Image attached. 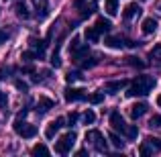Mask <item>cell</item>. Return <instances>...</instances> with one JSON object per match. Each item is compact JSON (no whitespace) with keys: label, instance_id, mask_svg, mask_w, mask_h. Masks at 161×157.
<instances>
[{"label":"cell","instance_id":"6da1fadb","mask_svg":"<svg viewBox=\"0 0 161 157\" xmlns=\"http://www.w3.org/2000/svg\"><path fill=\"white\" fill-rule=\"evenodd\" d=\"M153 86H155L153 78H149V76H137V78L129 84V88H126L125 94L129 96V98H133V96H147L151 90H153Z\"/></svg>","mask_w":161,"mask_h":157},{"label":"cell","instance_id":"7a4b0ae2","mask_svg":"<svg viewBox=\"0 0 161 157\" xmlns=\"http://www.w3.org/2000/svg\"><path fill=\"white\" fill-rule=\"evenodd\" d=\"M69 53H71V59L78 63L80 59H84L86 55H90V47H88L86 43H82L80 37H74V41H71V45H69Z\"/></svg>","mask_w":161,"mask_h":157},{"label":"cell","instance_id":"3957f363","mask_svg":"<svg viewBox=\"0 0 161 157\" xmlns=\"http://www.w3.org/2000/svg\"><path fill=\"white\" fill-rule=\"evenodd\" d=\"M86 139L94 145V149L98 151V153H106V151H108V141L104 139V135L100 133V131H88Z\"/></svg>","mask_w":161,"mask_h":157},{"label":"cell","instance_id":"277c9868","mask_svg":"<svg viewBox=\"0 0 161 157\" xmlns=\"http://www.w3.org/2000/svg\"><path fill=\"white\" fill-rule=\"evenodd\" d=\"M75 143V133H65L63 137H59V141L55 143V151H57L59 155H67L71 151V147H74Z\"/></svg>","mask_w":161,"mask_h":157},{"label":"cell","instance_id":"5b68a950","mask_svg":"<svg viewBox=\"0 0 161 157\" xmlns=\"http://www.w3.org/2000/svg\"><path fill=\"white\" fill-rule=\"evenodd\" d=\"M12 129H14V133L19 135V137L23 139H31L37 135V126L31 125V122H25V121H16L14 125H12Z\"/></svg>","mask_w":161,"mask_h":157},{"label":"cell","instance_id":"8992f818","mask_svg":"<svg viewBox=\"0 0 161 157\" xmlns=\"http://www.w3.org/2000/svg\"><path fill=\"white\" fill-rule=\"evenodd\" d=\"M49 41H51V35H47V39H31L29 41V47L33 49L37 59H43L45 57V49H47Z\"/></svg>","mask_w":161,"mask_h":157},{"label":"cell","instance_id":"52a82bcc","mask_svg":"<svg viewBox=\"0 0 161 157\" xmlns=\"http://www.w3.org/2000/svg\"><path fill=\"white\" fill-rule=\"evenodd\" d=\"M108 122H110V129L118 131V133H125V118H122V114L118 112V110H112L108 116Z\"/></svg>","mask_w":161,"mask_h":157},{"label":"cell","instance_id":"ba28073f","mask_svg":"<svg viewBox=\"0 0 161 157\" xmlns=\"http://www.w3.org/2000/svg\"><path fill=\"white\" fill-rule=\"evenodd\" d=\"M63 96H65L67 102H78V100L86 98V90H84V88H67Z\"/></svg>","mask_w":161,"mask_h":157},{"label":"cell","instance_id":"9c48e42d","mask_svg":"<svg viewBox=\"0 0 161 157\" xmlns=\"http://www.w3.org/2000/svg\"><path fill=\"white\" fill-rule=\"evenodd\" d=\"M63 125H65L63 116H59V118H55V121H51V122L47 125V129H45V137H47V139H53V137H55V133H57V131L61 129Z\"/></svg>","mask_w":161,"mask_h":157},{"label":"cell","instance_id":"30bf717a","mask_svg":"<svg viewBox=\"0 0 161 157\" xmlns=\"http://www.w3.org/2000/svg\"><path fill=\"white\" fill-rule=\"evenodd\" d=\"M141 12V6H139L137 2H130L125 6V10H122V16H125V20H133L135 16Z\"/></svg>","mask_w":161,"mask_h":157},{"label":"cell","instance_id":"8fae6325","mask_svg":"<svg viewBox=\"0 0 161 157\" xmlns=\"http://www.w3.org/2000/svg\"><path fill=\"white\" fill-rule=\"evenodd\" d=\"M53 106H55V100L47 98V96H41L39 102H37V112H39V114H45L47 110H51Z\"/></svg>","mask_w":161,"mask_h":157},{"label":"cell","instance_id":"7c38bea8","mask_svg":"<svg viewBox=\"0 0 161 157\" xmlns=\"http://www.w3.org/2000/svg\"><path fill=\"white\" fill-rule=\"evenodd\" d=\"M104 45H106L108 49H122V47H125V39H122V37L108 35L106 39H104Z\"/></svg>","mask_w":161,"mask_h":157},{"label":"cell","instance_id":"4fadbf2b","mask_svg":"<svg viewBox=\"0 0 161 157\" xmlns=\"http://www.w3.org/2000/svg\"><path fill=\"white\" fill-rule=\"evenodd\" d=\"M147 108H149V106H147L145 102H135L133 106H130V118H135V121L141 118L143 114L147 112Z\"/></svg>","mask_w":161,"mask_h":157},{"label":"cell","instance_id":"5bb4252c","mask_svg":"<svg viewBox=\"0 0 161 157\" xmlns=\"http://www.w3.org/2000/svg\"><path fill=\"white\" fill-rule=\"evenodd\" d=\"M155 29H157V20H155V19L149 16V19L143 20V25H141V33H143V35H153Z\"/></svg>","mask_w":161,"mask_h":157},{"label":"cell","instance_id":"9a60e30c","mask_svg":"<svg viewBox=\"0 0 161 157\" xmlns=\"http://www.w3.org/2000/svg\"><path fill=\"white\" fill-rule=\"evenodd\" d=\"M126 84H129L126 80H116V82H106V86H104V88H106L108 94H116V92H118V90H122Z\"/></svg>","mask_w":161,"mask_h":157},{"label":"cell","instance_id":"2e32d148","mask_svg":"<svg viewBox=\"0 0 161 157\" xmlns=\"http://www.w3.org/2000/svg\"><path fill=\"white\" fill-rule=\"evenodd\" d=\"M33 6H35L37 14H39L41 19L47 16V12H49V2H47V0H33Z\"/></svg>","mask_w":161,"mask_h":157},{"label":"cell","instance_id":"e0dca14e","mask_svg":"<svg viewBox=\"0 0 161 157\" xmlns=\"http://www.w3.org/2000/svg\"><path fill=\"white\" fill-rule=\"evenodd\" d=\"M14 12H16V16L23 19V20H27L29 16H31V10H29V6L25 2H16L14 4Z\"/></svg>","mask_w":161,"mask_h":157},{"label":"cell","instance_id":"ac0fdd59","mask_svg":"<svg viewBox=\"0 0 161 157\" xmlns=\"http://www.w3.org/2000/svg\"><path fill=\"white\" fill-rule=\"evenodd\" d=\"M84 37H86L90 43H98L100 41V31L96 27H88L86 31H84Z\"/></svg>","mask_w":161,"mask_h":157},{"label":"cell","instance_id":"d6986e66","mask_svg":"<svg viewBox=\"0 0 161 157\" xmlns=\"http://www.w3.org/2000/svg\"><path fill=\"white\" fill-rule=\"evenodd\" d=\"M104 10L110 16H116L118 14V0H104Z\"/></svg>","mask_w":161,"mask_h":157},{"label":"cell","instance_id":"ffe728a7","mask_svg":"<svg viewBox=\"0 0 161 157\" xmlns=\"http://www.w3.org/2000/svg\"><path fill=\"white\" fill-rule=\"evenodd\" d=\"M80 67H82V70H90V67H94L96 63H98V59L96 57H92V55H86V57L84 59H80Z\"/></svg>","mask_w":161,"mask_h":157},{"label":"cell","instance_id":"44dd1931","mask_svg":"<svg viewBox=\"0 0 161 157\" xmlns=\"http://www.w3.org/2000/svg\"><path fill=\"white\" fill-rule=\"evenodd\" d=\"M94 27L98 29L100 33H110V29H112V25H110L106 19H96V25H94Z\"/></svg>","mask_w":161,"mask_h":157},{"label":"cell","instance_id":"7402d4cb","mask_svg":"<svg viewBox=\"0 0 161 157\" xmlns=\"http://www.w3.org/2000/svg\"><path fill=\"white\" fill-rule=\"evenodd\" d=\"M31 153L33 155H45V157H49V149H47V145H43V143H37V145L31 149Z\"/></svg>","mask_w":161,"mask_h":157},{"label":"cell","instance_id":"603a6c76","mask_svg":"<svg viewBox=\"0 0 161 157\" xmlns=\"http://www.w3.org/2000/svg\"><path fill=\"white\" fill-rule=\"evenodd\" d=\"M126 63H129L130 67H137V70H143V67H145V61H141L137 55H130V57H126Z\"/></svg>","mask_w":161,"mask_h":157},{"label":"cell","instance_id":"cb8c5ba5","mask_svg":"<svg viewBox=\"0 0 161 157\" xmlns=\"http://www.w3.org/2000/svg\"><path fill=\"white\" fill-rule=\"evenodd\" d=\"M108 141L112 143V145L116 147V149H122V147H125V141H122V139L118 137V135H114L112 131H110V135H108Z\"/></svg>","mask_w":161,"mask_h":157},{"label":"cell","instance_id":"d4e9b609","mask_svg":"<svg viewBox=\"0 0 161 157\" xmlns=\"http://www.w3.org/2000/svg\"><path fill=\"white\" fill-rule=\"evenodd\" d=\"M125 135L129 137V141H133V139H137V135H139V129L135 125H129V126H125Z\"/></svg>","mask_w":161,"mask_h":157},{"label":"cell","instance_id":"484cf974","mask_svg":"<svg viewBox=\"0 0 161 157\" xmlns=\"http://www.w3.org/2000/svg\"><path fill=\"white\" fill-rule=\"evenodd\" d=\"M149 59H153V61H161V43H157L153 49H151Z\"/></svg>","mask_w":161,"mask_h":157},{"label":"cell","instance_id":"4316f807","mask_svg":"<svg viewBox=\"0 0 161 157\" xmlns=\"http://www.w3.org/2000/svg\"><path fill=\"white\" fill-rule=\"evenodd\" d=\"M145 141L149 143L151 147H153V151H161V139H159V137H147Z\"/></svg>","mask_w":161,"mask_h":157},{"label":"cell","instance_id":"83f0119b","mask_svg":"<svg viewBox=\"0 0 161 157\" xmlns=\"http://www.w3.org/2000/svg\"><path fill=\"white\" fill-rule=\"evenodd\" d=\"M82 78H84V76H82V71H78V70H71L69 74L65 76V80H67L69 84H71V82H75V80H82Z\"/></svg>","mask_w":161,"mask_h":157},{"label":"cell","instance_id":"f1b7e54d","mask_svg":"<svg viewBox=\"0 0 161 157\" xmlns=\"http://www.w3.org/2000/svg\"><path fill=\"white\" fill-rule=\"evenodd\" d=\"M139 153H141L143 157H147V155H151V153H153V147H151L149 145V143H141V147H139Z\"/></svg>","mask_w":161,"mask_h":157},{"label":"cell","instance_id":"f546056e","mask_svg":"<svg viewBox=\"0 0 161 157\" xmlns=\"http://www.w3.org/2000/svg\"><path fill=\"white\" fill-rule=\"evenodd\" d=\"M149 126L151 129H161V114H153L149 118Z\"/></svg>","mask_w":161,"mask_h":157},{"label":"cell","instance_id":"4dcf8cb0","mask_svg":"<svg viewBox=\"0 0 161 157\" xmlns=\"http://www.w3.org/2000/svg\"><path fill=\"white\" fill-rule=\"evenodd\" d=\"M82 121H84V125H92V122L96 121V114L92 112V110H86V112H84V116H82Z\"/></svg>","mask_w":161,"mask_h":157},{"label":"cell","instance_id":"1f68e13d","mask_svg":"<svg viewBox=\"0 0 161 157\" xmlns=\"http://www.w3.org/2000/svg\"><path fill=\"white\" fill-rule=\"evenodd\" d=\"M51 63H53V67H59V65H61V59H59V45H55V51L51 55Z\"/></svg>","mask_w":161,"mask_h":157},{"label":"cell","instance_id":"d6a6232c","mask_svg":"<svg viewBox=\"0 0 161 157\" xmlns=\"http://www.w3.org/2000/svg\"><path fill=\"white\" fill-rule=\"evenodd\" d=\"M88 100H90L92 104H100V102L104 100V94H100V92H96V94H92V96H90Z\"/></svg>","mask_w":161,"mask_h":157},{"label":"cell","instance_id":"836d02e7","mask_svg":"<svg viewBox=\"0 0 161 157\" xmlns=\"http://www.w3.org/2000/svg\"><path fill=\"white\" fill-rule=\"evenodd\" d=\"M80 121V114L78 112H69V116H67V122H69V126H75Z\"/></svg>","mask_w":161,"mask_h":157},{"label":"cell","instance_id":"e575fe53","mask_svg":"<svg viewBox=\"0 0 161 157\" xmlns=\"http://www.w3.org/2000/svg\"><path fill=\"white\" fill-rule=\"evenodd\" d=\"M14 86L19 88L20 92H27L29 90V86H27V82H23V80H14Z\"/></svg>","mask_w":161,"mask_h":157},{"label":"cell","instance_id":"d590c367","mask_svg":"<svg viewBox=\"0 0 161 157\" xmlns=\"http://www.w3.org/2000/svg\"><path fill=\"white\" fill-rule=\"evenodd\" d=\"M6 104H8V98H6V94L0 90V108H6Z\"/></svg>","mask_w":161,"mask_h":157},{"label":"cell","instance_id":"8d00e7d4","mask_svg":"<svg viewBox=\"0 0 161 157\" xmlns=\"http://www.w3.org/2000/svg\"><path fill=\"white\" fill-rule=\"evenodd\" d=\"M23 59H25V61H33V59H37V57H35V53H33V51H31V53L25 51V53H23Z\"/></svg>","mask_w":161,"mask_h":157},{"label":"cell","instance_id":"74e56055","mask_svg":"<svg viewBox=\"0 0 161 157\" xmlns=\"http://www.w3.org/2000/svg\"><path fill=\"white\" fill-rule=\"evenodd\" d=\"M6 39H8V33L0 29V45H2V43H6Z\"/></svg>","mask_w":161,"mask_h":157},{"label":"cell","instance_id":"f35d334b","mask_svg":"<svg viewBox=\"0 0 161 157\" xmlns=\"http://www.w3.org/2000/svg\"><path fill=\"white\" fill-rule=\"evenodd\" d=\"M8 71H10L8 67H2V70H0V80H6L8 78Z\"/></svg>","mask_w":161,"mask_h":157},{"label":"cell","instance_id":"ab89813d","mask_svg":"<svg viewBox=\"0 0 161 157\" xmlns=\"http://www.w3.org/2000/svg\"><path fill=\"white\" fill-rule=\"evenodd\" d=\"M75 155H78V157H86V155H88V151H86V149H80Z\"/></svg>","mask_w":161,"mask_h":157},{"label":"cell","instance_id":"60d3db41","mask_svg":"<svg viewBox=\"0 0 161 157\" xmlns=\"http://www.w3.org/2000/svg\"><path fill=\"white\" fill-rule=\"evenodd\" d=\"M157 106H161V96H157Z\"/></svg>","mask_w":161,"mask_h":157}]
</instances>
